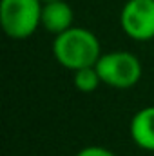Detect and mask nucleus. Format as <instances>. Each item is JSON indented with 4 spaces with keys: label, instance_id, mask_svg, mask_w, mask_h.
<instances>
[{
    "label": "nucleus",
    "instance_id": "nucleus-1",
    "mask_svg": "<svg viewBox=\"0 0 154 156\" xmlns=\"http://www.w3.org/2000/svg\"><path fill=\"white\" fill-rule=\"evenodd\" d=\"M53 56L62 67L76 71L82 67L96 66L98 58L102 56V45L93 31L73 26L67 31L54 35Z\"/></svg>",
    "mask_w": 154,
    "mask_h": 156
},
{
    "label": "nucleus",
    "instance_id": "nucleus-2",
    "mask_svg": "<svg viewBox=\"0 0 154 156\" xmlns=\"http://www.w3.org/2000/svg\"><path fill=\"white\" fill-rule=\"evenodd\" d=\"M42 0H2L0 26L13 40L29 38L42 26Z\"/></svg>",
    "mask_w": 154,
    "mask_h": 156
},
{
    "label": "nucleus",
    "instance_id": "nucleus-3",
    "mask_svg": "<svg viewBox=\"0 0 154 156\" xmlns=\"http://www.w3.org/2000/svg\"><path fill=\"white\" fill-rule=\"evenodd\" d=\"M96 69L100 73L102 83L114 89H129L136 85L143 73L142 62L129 51L102 53L96 62Z\"/></svg>",
    "mask_w": 154,
    "mask_h": 156
},
{
    "label": "nucleus",
    "instance_id": "nucleus-4",
    "mask_svg": "<svg viewBox=\"0 0 154 156\" xmlns=\"http://www.w3.org/2000/svg\"><path fill=\"white\" fill-rule=\"evenodd\" d=\"M120 26L129 38L147 42L154 38V0H127L120 13Z\"/></svg>",
    "mask_w": 154,
    "mask_h": 156
},
{
    "label": "nucleus",
    "instance_id": "nucleus-5",
    "mask_svg": "<svg viewBox=\"0 0 154 156\" xmlns=\"http://www.w3.org/2000/svg\"><path fill=\"white\" fill-rule=\"evenodd\" d=\"M75 13L65 0H49L42 5V27L51 35H60L73 27Z\"/></svg>",
    "mask_w": 154,
    "mask_h": 156
},
{
    "label": "nucleus",
    "instance_id": "nucleus-6",
    "mask_svg": "<svg viewBox=\"0 0 154 156\" xmlns=\"http://www.w3.org/2000/svg\"><path fill=\"white\" fill-rule=\"evenodd\" d=\"M129 133L132 142L143 149V151H154V105L140 109L129 125Z\"/></svg>",
    "mask_w": 154,
    "mask_h": 156
},
{
    "label": "nucleus",
    "instance_id": "nucleus-7",
    "mask_svg": "<svg viewBox=\"0 0 154 156\" xmlns=\"http://www.w3.org/2000/svg\"><path fill=\"white\" fill-rule=\"evenodd\" d=\"M75 76H73V82H75V87H76L80 93H94L100 83H102V78H100V73L96 69V66H89V67H82V69H76L73 71Z\"/></svg>",
    "mask_w": 154,
    "mask_h": 156
},
{
    "label": "nucleus",
    "instance_id": "nucleus-8",
    "mask_svg": "<svg viewBox=\"0 0 154 156\" xmlns=\"http://www.w3.org/2000/svg\"><path fill=\"white\" fill-rule=\"evenodd\" d=\"M76 156H116L113 151L105 149V147H100V145H89V147H83L76 153Z\"/></svg>",
    "mask_w": 154,
    "mask_h": 156
},
{
    "label": "nucleus",
    "instance_id": "nucleus-9",
    "mask_svg": "<svg viewBox=\"0 0 154 156\" xmlns=\"http://www.w3.org/2000/svg\"><path fill=\"white\" fill-rule=\"evenodd\" d=\"M42 2H49V0H42Z\"/></svg>",
    "mask_w": 154,
    "mask_h": 156
}]
</instances>
